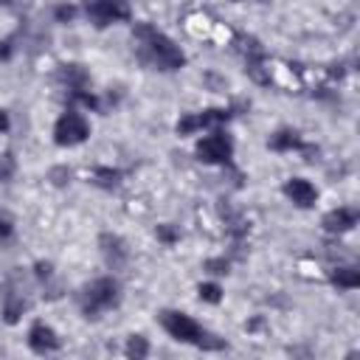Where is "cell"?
<instances>
[{"label":"cell","mask_w":360,"mask_h":360,"mask_svg":"<svg viewBox=\"0 0 360 360\" xmlns=\"http://www.w3.org/2000/svg\"><path fill=\"white\" fill-rule=\"evenodd\" d=\"M132 53L141 59V65H146L149 70H158V73H174V70H183L186 68V53L183 48L169 37L163 34L160 28H155L152 22H135L132 25Z\"/></svg>","instance_id":"6da1fadb"},{"label":"cell","mask_w":360,"mask_h":360,"mask_svg":"<svg viewBox=\"0 0 360 360\" xmlns=\"http://www.w3.org/2000/svg\"><path fill=\"white\" fill-rule=\"evenodd\" d=\"M158 323L163 326V332L177 340V343H188L194 349H202V352H225L228 343L225 338L208 332L202 323H197L188 312H180V309H160L158 312Z\"/></svg>","instance_id":"7a4b0ae2"},{"label":"cell","mask_w":360,"mask_h":360,"mask_svg":"<svg viewBox=\"0 0 360 360\" xmlns=\"http://www.w3.org/2000/svg\"><path fill=\"white\" fill-rule=\"evenodd\" d=\"M121 298H124V292H121V281L115 276H96L87 284H82V290L76 295L79 309L87 321H96V318H101V312L115 309L121 304Z\"/></svg>","instance_id":"3957f363"},{"label":"cell","mask_w":360,"mask_h":360,"mask_svg":"<svg viewBox=\"0 0 360 360\" xmlns=\"http://www.w3.org/2000/svg\"><path fill=\"white\" fill-rule=\"evenodd\" d=\"M79 8L84 11V17L93 28H110L115 22L132 20L129 0H79Z\"/></svg>","instance_id":"277c9868"},{"label":"cell","mask_w":360,"mask_h":360,"mask_svg":"<svg viewBox=\"0 0 360 360\" xmlns=\"http://www.w3.org/2000/svg\"><path fill=\"white\" fill-rule=\"evenodd\" d=\"M194 155L205 166H231L233 163V138L222 127H214L208 135H202L197 141Z\"/></svg>","instance_id":"5b68a950"},{"label":"cell","mask_w":360,"mask_h":360,"mask_svg":"<svg viewBox=\"0 0 360 360\" xmlns=\"http://www.w3.org/2000/svg\"><path fill=\"white\" fill-rule=\"evenodd\" d=\"M87 138H90V121L76 107H68L53 124V143L59 149H70V146L84 143Z\"/></svg>","instance_id":"8992f818"},{"label":"cell","mask_w":360,"mask_h":360,"mask_svg":"<svg viewBox=\"0 0 360 360\" xmlns=\"http://www.w3.org/2000/svg\"><path fill=\"white\" fill-rule=\"evenodd\" d=\"M231 115H233L231 107H208V110H200V112H186V115L177 118L174 132H177L180 138H186V135H194V132H200V129L222 127Z\"/></svg>","instance_id":"52a82bcc"},{"label":"cell","mask_w":360,"mask_h":360,"mask_svg":"<svg viewBox=\"0 0 360 360\" xmlns=\"http://www.w3.org/2000/svg\"><path fill=\"white\" fill-rule=\"evenodd\" d=\"M28 307L31 304H28L25 290L17 284V276H11L0 290V318H3V323H8V326L20 323V318L28 312Z\"/></svg>","instance_id":"ba28073f"},{"label":"cell","mask_w":360,"mask_h":360,"mask_svg":"<svg viewBox=\"0 0 360 360\" xmlns=\"http://www.w3.org/2000/svg\"><path fill=\"white\" fill-rule=\"evenodd\" d=\"M98 253H101V259L110 270H124L127 262H129V248H127L124 236H118L112 231L98 233Z\"/></svg>","instance_id":"9c48e42d"},{"label":"cell","mask_w":360,"mask_h":360,"mask_svg":"<svg viewBox=\"0 0 360 360\" xmlns=\"http://www.w3.org/2000/svg\"><path fill=\"white\" fill-rule=\"evenodd\" d=\"M25 343H28V349H31L34 354H53V352H59V346H62L56 329H53L51 323H45V321H34V323H31Z\"/></svg>","instance_id":"30bf717a"},{"label":"cell","mask_w":360,"mask_h":360,"mask_svg":"<svg viewBox=\"0 0 360 360\" xmlns=\"http://www.w3.org/2000/svg\"><path fill=\"white\" fill-rule=\"evenodd\" d=\"M56 82L68 90V93H76V90H90V70L82 65V62H62L56 68Z\"/></svg>","instance_id":"8fae6325"},{"label":"cell","mask_w":360,"mask_h":360,"mask_svg":"<svg viewBox=\"0 0 360 360\" xmlns=\"http://www.w3.org/2000/svg\"><path fill=\"white\" fill-rule=\"evenodd\" d=\"M281 194H284L292 205H298V208H312L315 200H318V188H315L309 180H304V177H290V180H284Z\"/></svg>","instance_id":"7c38bea8"},{"label":"cell","mask_w":360,"mask_h":360,"mask_svg":"<svg viewBox=\"0 0 360 360\" xmlns=\"http://www.w3.org/2000/svg\"><path fill=\"white\" fill-rule=\"evenodd\" d=\"M354 225H357V211L349 208V205H338V208L326 211L323 219H321V228H323L326 233H335V236L349 233Z\"/></svg>","instance_id":"4fadbf2b"},{"label":"cell","mask_w":360,"mask_h":360,"mask_svg":"<svg viewBox=\"0 0 360 360\" xmlns=\"http://www.w3.org/2000/svg\"><path fill=\"white\" fill-rule=\"evenodd\" d=\"M267 146L273 149V152H301V149H309L307 143H304V138H301V132L298 129H292V127H281V129H276L270 138H267Z\"/></svg>","instance_id":"5bb4252c"},{"label":"cell","mask_w":360,"mask_h":360,"mask_svg":"<svg viewBox=\"0 0 360 360\" xmlns=\"http://www.w3.org/2000/svg\"><path fill=\"white\" fill-rule=\"evenodd\" d=\"M329 284L338 290H357L360 287V270L354 264H338L329 270Z\"/></svg>","instance_id":"9a60e30c"},{"label":"cell","mask_w":360,"mask_h":360,"mask_svg":"<svg viewBox=\"0 0 360 360\" xmlns=\"http://www.w3.org/2000/svg\"><path fill=\"white\" fill-rule=\"evenodd\" d=\"M90 180H93V186H98L104 191H112V188H118L124 183V172L121 169H112V166H96L93 174H90Z\"/></svg>","instance_id":"2e32d148"},{"label":"cell","mask_w":360,"mask_h":360,"mask_svg":"<svg viewBox=\"0 0 360 360\" xmlns=\"http://www.w3.org/2000/svg\"><path fill=\"white\" fill-rule=\"evenodd\" d=\"M124 354H127L129 360H143V357H149V340H146L143 335H129V338H127V346H124Z\"/></svg>","instance_id":"e0dca14e"},{"label":"cell","mask_w":360,"mask_h":360,"mask_svg":"<svg viewBox=\"0 0 360 360\" xmlns=\"http://www.w3.org/2000/svg\"><path fill=\"white\" fill-rule=\"evenodd\" d=\"M14 174H17V158L11 149H6L0 152V183H11Z\"/></svg>","instance_id":"ac0fdd59"},{"label":"cell","mask_w":360,"mask_h":360,"mask_svg":"<svg viewBox=\"0 0 360 360\" xmlns=\"http://www.w3.org/2000/svg\"><path fill=\"white\" fill-rule=\"evenodd\" d=\"M197 295L205 304H219L222 301V287L217 281H202V284H197Z\"/></svg>","instance_id":"d6986e66"},{"label":"cell","mask_w":360,"mask_h":360,"mask_svg":"<svg viewBox=\"0 0 360 360\" xmlns=\"http://www.w3.org/2000/svg\"><path fill=\"white\" fill-rule=\"evenodd\" d=\"M76 14H79V6H76V3L62 0V3L53 6V20H56V22H73Z\"/></svg>","instance_id":"ffe728a7"},{"label":"cell","mask_w":360,"mask_h":360,"mask_svg":"<svg viewBox=\"0 0 360 360\" xmlns=\"http://www.w3.org/2000/svg\"><path fill=\"white\" fill-rule=\"evenodd\" d=\"M155 236H158V242H163V245H174V242H180V231H177L172 222H160V225L155 228Z\"/></svg>","instance_id":"44dd1931"},{"label":"cell","mask_w":360,"mask_h":360,"mask_svg":"<svg viewBox=\"0 0 360 360\" xmlns=\"http://www.w3.org/2000/svg\"><path fill=\"white\" fill-rule=\"evenodd\" d=\"M202 270H208L211 276H228L231 273V262L225 256H214V259L202 262Z\"/></svg>","instance_id":"7402d4cb"},{"label":"cell","mask_w":360,"mask_h":360,"mask_svg":"<svg viewBox=\"0 0 360 360\" xmlns=\"http://www.w3.org/2000/svg\"><path fill=\"white\" fill-rule=\"evenodd\" d=\"M34 278L39 281V284H48L51 278H53V262H34Z\"/></svg>","instance_id":"603a6c76"},{"label":"cell","mask_w":360,"mask_h":360,"mask_svg":"<svg viewBox=\"0 0 360 360\" xmlns=\"http://www.w3.org/2000/svg\"><path fill=\"white\" fill-rule=\"evenodd\" d=\"M48 180H51L53 186H68V183H70V169H68V166H56V169L48 172Z\"/></svg>","instance_id":"cb8c5ba5"},{"label":"cell","mask_w":360,"mask_h":360,"mask_svg":"<svg viewBox=\"0 0 360 360\" xmlns=\"http://www.w3.org/2000/svg\"><path fill=\"white\" fill-rule=\"evenodd\" d=\"M11 56H14V37H6V39H0V65L8 62Z\"/></svg>","instance_id":"d4e9b609"},{"label":"cell","mask_w":360,"mask_h":360,"mask_svg":"<svg viewBox=\"0 0 360 360\" xmlns=\"http://www.w3.org/2000/svg\"><path fill=\"white\" fill-rule=\"evenodd\" d=\"M11 231H14L11 219H8L6 214H0V239H8V236H11Z\"/></svg>","instance_id":"484cf974"},{"label":"cell","mask_w":360,"mask_h":360,"mask_svg":"<svg viewBox=\"0 0 360 360\" xmlns=\"http://www.w3.org/2000/svg\"><path fill=\"white\" fill-rule=\"evenodd\" d=\"M8 129H11V118H8L6 110H0V135H6Z\"/></svg>","instance_id":"4316f807"},{"label":"cell","mask_w":360,"mask_h":360,"mask_svg":"<svg viewBox=\"0 0 360 360\" xmlns=\"http://www.w3.org/2000/svg\"><path fill=\"white\" fill-rule=\"evenodd\" d=\"M0 3H11V0H0Z\"/></svg>","instance_id":"83f0119b"},{"label":"cell","mask_w":360,"mask_h":360,"mask_svg":"<svg viewBox=\"0 0 360 360\" xmlns=\"http://www.w3.org/2000/svg\"><path fill=\"white\" fill-rule=\"evenodd\" d=\"M233 3H242V0H233Z\"/></svg>","instance_id":"f1b7e54d"}]
</instances>
